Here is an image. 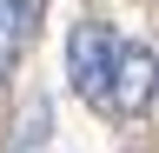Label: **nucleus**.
<instances>
[{
    "mask_svg": "<svg viewBox=\"0 0 159 153\" xmlns=\"http://www.w3.org/2000/svg\"><path fill=\"white\" fill-rule=\"evenodd\" d=\"M119 33L106 27V20H80L73 33H66V80H73V93L80 100H106L113 107V80H119Z\"/></svg>",
    "mask_w": 159,
    "mask_h": 153,
    "instance_id": "f257e3e1",
    "label": "nucleus"
},
{
    "mask_svg": "<svg viewBox=\"0 0 159 153\" xmlns=\"http://www.w3.org/2000/svg\"><path fill=\"white\" fill-rule=\"evenodd\" d=\"M159 87V53L152 47H126L119 53V80H113V113H146Z\"/></svg>",
    "mask_w": 159,
    "mask_h": 153,
    "instance_id": "f03ea898",
    "label": "nucleus"
},
{
    "mask_svg": "<svg viewBox=\"0 0 159 153\" xmlns=\"http://www.w3.org/2000/svg\"><path fill=\"white\" fill-rule=\"evenodd\" d=\"M33 0H0V87H7V73L20 67V53H27V33H33Z\"/></svg>",
    "mask_w": 159,
    "mask_h": 153,
    "instance_id": "7ed1b4c3",
    "label": "nucleus"
},
{
    "mask_svg": "<svg viewBox=\"0 0 159 153\" xmlns=\"http://www.w3.org/2000/svg\"><path fill=\"white\" fill-rule=\"evenodd\" d=\"M47 127H53L47 100H40V107H27V113H20V127H13V153H33L40 140H47Z\"/></svg>",
    "mask_w": 159,
    "mask_h": 153,
    "instance_id": "20e7f679",
    "label": "nucleus"
}]
</instances>
